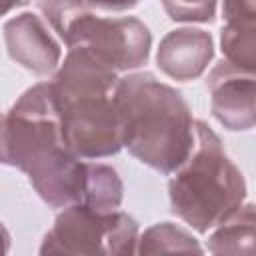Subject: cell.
<instances>
[{
	"instance_id": "6da1fadb",
	"label": "cell",
	"mask_w": 256,
	"mask_h": 256,
	"mask_svg": "<svg viewBox=\"0 0 256 256\" xmlns=\"http://www.w3.org/2000/svg\"><path fill=\"white\" fill-rule=\"evenodd\" d=\"M0 162L28 174L30 184L48 206L80 204L88 162L74 156L62 140L50 82L28 88L2 116Z\"/></svg>"
},
{
	"instance_id": "7a4b0ae2",
	"label": "cell",
	"mask_w": 256,
	"mask_h": 256,
	"mask_svg": "<svg viewBox=\"0 0 256 256\" xmlns=\"http://www.w3.org/2000/svg\"><path fill=\"white\" fill-rule=\"evenodd\" d=\"M114 102L120 116L122 146L142 164L170 174L194 146V118L178 90L150 72L118 78Z\"/></svg>"
},
{
	"instance_id": "3957f363",
	"label": "cell",
	"mask_w": 256,
	"mask_h": 256,
	"mask_svg": "<svg viewBox=\"0 0 256 256\" xmlns=\"http://www.w3.org/2000/svg\"><path fill=\"white\" fill-rule=\"evenodd\" d=\"M118 76L84 48H68L64 64L50 82L66 148L96 160L122 148L120 116L114 102Z\"/></svg>"
},
{
	"instance_id": "277c9868",
	"label": "cell",
	"mask_w": 256,
	"mask_h": 256,
	"mask_svg": "<svg viewBox=\"0 0 256 256\" xmlns=\"http://www.w3.org/2000/svg\"><path fill=\"white\" fill-rule=\"evenodd\" d=\"M168 182L172 212L206 234L232 216L246 198L242 172L224 152L220 138L204 122H194V146Z\"/></svg>"
},
{
	"instance_id": "5b68a950",
	"label": "cell",
	"mask_w": 256,
	"mask_h": 256,
	"mask_svg": "<svg viewBox=\"0 0 256 256\" xmlns=\"http://www.w3.org/2000/svg\"><path fill=\"white\" fill-rule=\"evenodd\" d=\"M138 244V222L120 210H94L70 204L56 216L46 232L40 254L72 256H126Z\"/></svg>"
},
{
	"instance_id": "8992f818",
	"label": "cell",
	"mask_w": 256,
	"mask_h": 256,
	"mask_svg": "<svg viewBox=\"0 0 256 256\" xmlns=\"http://www.w3.org/2000/svg\"><path fill=\"white\" fill-rule=\"evenodd\" d=\"M62 40L68 48H84L116 72L146 64L152 36L138 18H98L92 12L76 18Z\"/></svg>"
},
{
	"instance_id": "52a82bcc",
	"label": "cell",
	"mask_w": 256,
	"mask_h": 256,
	"mask_svg": "<svg viewBox=\"0 0 256 256\" xmlns=\"http://www.w3.org/2000/svg\"><path fill=\"white\" fill-rule=\"evenodd\" d=\"M210 106L216 120L228 130H250L254 126V74L220 62L208 76Z\"/></svg>"
},
{
	"instance_id": "ba28073f",
	"label": "cell",
	"mask_w": 256,
	"mask_h": 256,
	"mask_svg": "<svg viewBox=\"0 0 256 256\" xmlns=\"http://www.w3.org/2000/svg\"><path fill=\"white\" fill-rule=\"evenodd\" d=\"M4 42L8 54L22 68L46 76L60 62V46L48 32L40 16L24 12L4 24Z\"/></svg>"
},
{
	"instance_id": "9c48e42d",
	"label": "cell",
	"mask_w": 256,
	"mask_h": 256,
	"mask_svg": "<svg viewBox=\"0 0 256 256\" xmlns=\"http://www.w3.org/2000/svg\"><path fill=\"white\" fill-rule=\"evenodd\" d=\"M214 56L212 36L200 28H178L168 32L156 54L158 68L180 82L202 76Z\"/></svg>"
},
{
	"instance_id": "30bf717a",
	"label": "cell",
	"mask_w": 256,
	"mask_h": 256,
	"mask_svg": "<svg viewBox=\"0 0 256 256\" xmlns=\"http://www.w3.org/2000/svg\"><path fill=\"white\" fill-rule=\"evenodd\" d=\"M220 44L226 62L254 74L256 66V0H224Z\"/></svg>"
},
{
	"instance_id": "8fae6325",
	"label": "cell",
	"mask_w": 256,
	"mask_h": 256,
	"mask_svg": "<svg viewBox=\"0 0 256 256\" xmlns=\"http://www.w3.org/2000/svg\"><path fill=\"white\" fill-rule=\"evenodd\" d=\"M212 254H254V206H240L210 236Z\"/></svg>"
},
{
	"instance_id": "7c38bea8",
	"label": "cell",
	"mask_w": 256,
	"mask_h": 256,
	"mask_svg": "<svg viewBox=\"0 0 256 256\" xmlns=\"http://www.w3.org/2000/svg\"><path fill=\"white\" fill-rule=\"evenodd\" d=\"M138 254H158V252H202L196 238H192L186 230L170 224L160 222L148 228L136 246Z\"/></svg>"
},
{
	"instance_id": "4fadbf2b",
	"label": "cell",
	"mask_w": 256,
	"mask_h": 256,
	"mask_svg": "<svg viewBox=\"0 0 256 256\" xmlns=\"http://www.w3.org/2000/svg\"><path fill=\"white\" fill-rule=\"evenodd\" d=\"M38 6L60 38L76 18L84 16L92 8L88 0H38Z\"/></svg>"
},
{
	"instance_id": "5bb4252c",
	"label": "cell",
	"mask_w": 256,
	"mask_h": 256,
	"mask_svg": "<svg viewBox=\"0 0 256 256\" xmlns=\"http://www.w3.org/2000/svg\"><path fill=\"white\" fill-rule=\"evenodd\" d=\"M166 14L176 22H212L216 0H162Z\"/></svg>"
},
{
	"instance_id": "9a60e30c",
	"label": "cell",
	"mask_w": 256,
	"mask_h": 256,
	"mask_svg": "<svg viewBox=\"0 0 256 256\" xmlns=\"http://www.w3.org/2000/svg\"><path fill=\"white\" fill-rule=\"evenodd\" d=\"M90 6H96L100 10H110V12H122L128 8H134L140 0H88Z\"/></svg>"
},
{
	"instance_id": "2e32d148",
	"label": "cell",
	"mask_w": 256,
	"mask_h": 256,
	"mask_svg": "<svg viewBox=\"0 0 256 256\" xmlns=\"http://www.w3.org/2000/svg\"><path fill=\"white\" fill-rule=\"evenodd\" d=\"M30 0H0V16H4V14H8L10 10H14V8H18V6H24V4H28Z\"/></svg>"
},
{
	"instance_id": "e0dca14e",
	"label": "cell",
	"mask_w": 256,
	"mask_h": 256,
	"mask_svg": "<svg viewBox=\"0 0 256 256\" xmlns=\"http://www.w3.org/2000/svg\"><path fill=\"white\" fill-rule=\"evenodd\" d=\"M10 250V234L4 228V224L0 222V254H6Z\"/></svg>"
},
{
	"instance_id": "ac0fdd59",
	"label": "cell",
	"mask_w": 256,
	"mask_h": 256,
	"mask_svg": "<svg viewBox=\"0 0 256 256\" xmlns=\"http://www.w3.org/2000/svg\"><path fill=\"white\" fill-rule=\"evenodd\" d=\"M0 120H2V116H0Z\"/></svg>"
}]
</instances>
